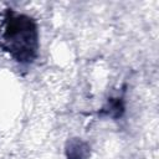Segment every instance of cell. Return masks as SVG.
<instances>
[{"label":"cell","instance_id":"cell-1","mask_svg":"<svg viewBox=\"0 0 159 159\" xmlns=\"http://www.w3.org/2000/svg\"><path fill=\"white\" fill-rule=\"evenodd\" d=\"M14 30L6 32V40L10 42L9 48L20 53V58L26 53L30 57V52L34 51L32 43H35V29L27 20L15 19L12 22Z\"/></svg>","mask_w":159,"mask_h":159}]
</instances>
